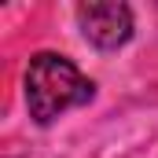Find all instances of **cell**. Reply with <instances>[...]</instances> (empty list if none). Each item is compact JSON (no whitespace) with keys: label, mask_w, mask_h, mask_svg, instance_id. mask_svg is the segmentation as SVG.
Returning a JSON list of instances; mask_svg holds the SVG:
<instances>
[{"label":"cell","mask_w":158,"mask_h":158,"mask_svg":"<svg viewBox=\"0 0 158 158\" xmlns=\"http://www.w3.org/2000/svg\"><path fill=\"white\" fill-rule=\"evenodd\" d=\"M77 26L85 40H92L103 52H114L132 37V7L118 0H92L77 4Z\"/></svg>","instance_id":"cell-2"},{"label":"cell","mask_w":158,"mask_h":158,"mask_svg":"<svg viewBox=\"0 0 158 158\" xmlns=\"http://www.w3.org/2000/svg\"><path fill=\"white\" fill-rule=\"evenodd\" d=\"M26 107L37 125H52L66 110L85 107L96 85L59 52H37L26 66Z\"/></svg>","instance_id":"cell-1"}]
</instances>
